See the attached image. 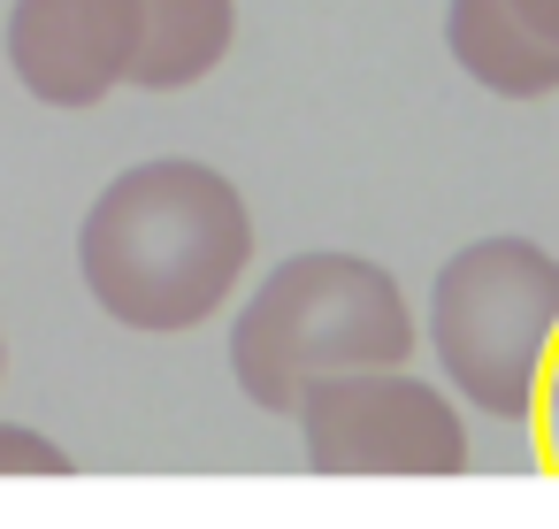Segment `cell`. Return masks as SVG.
<instances>
[{"mask_svg":"<svg viewBox=\"0 0 559 529\" xmlns=\"http://www.w3.org/2000/svg\"><path fill=\"white\" fill-rule=\"evenodd\" d=\"M246 269H253V208L215 162L192 154L116 169L78 223V277L93 307L146 338H177L223 315Z\"/></svg>","mask_w":559,"mask_h":529,"instance_id":"1","label":"cell"},{"mask_svg":"<svg viewBox=\"0 0 559 529\" xmlns=\"http://www.w3.org/2000/svg\"><path fill=\"white\" fill-rule=\"evenodd\" d=\"M421 345V322L399 277L368 254H292L230 315V376L253 407L292 414L314 376L391 368Z\"/></svg>","mask_w":559,"mask_h":529,"instance_id":"2","label":"cell"},{"mask_svg":"<svg viewBox=\"0 0 559 529\" xmlns=\"http://www.w3.org/2000/svg\"><path fill=\"white\" fill-rule=\"evenodd\" d=\"M551 338H559V254L551 246L490 231L444 254L429 284V353L467 407L498 422H528Z\"/></svg>","mask_w":559,"mask_h":529,"instance_id":"3","label":"cell"},{"mask_svg":"<svg viewBox=\"0 0 559 529\" xmlns=\"http://www.w3.org/2000/svg\"><path fill=\"white\" fill-rule=\"evenodd\" d=\"M292 422H299L307 468L322 475H460L467 468L460 407L437 384L406 376V361L314 376L292 399Z\"/></svg>","mask_w":559,"mask_h":529,"instance_id":"4","label":"cell"},{"mask_svg":"<svg viewBox=\"0 0 559 529\" xmlns=\"http://www.w3.org/2000/svg\"><path fill=\"white\" fill-rule=\"evenodd\" d=\"M131 62L123 0H9V70L39 108H100Z\"/></svg>","mask_w":559,"mask_h":529,"instance_id":"5","label":"cell"},{"mask_svg":"<svg viewBox=\"0 0 559 529\" xmlns=\"http://www.w3.org/2000/svg\"><path fill=\"white\" fill-rule=\"evenodd\" d=\"M123 9H131L123 85L139 93H185L215 78L238 39V0H123Z\"/></svg>","mask_w":559,"mask_h":529,"instance_id":"6","label":"cell"},{"mask_svg":"<svg viewBox=\"0 0 559 529\" xmlns=\"http://www.w3.org/2000/svg\"><path fill=\"white\" fill-rule=\"evenodd\" d=\"M444 47L498 101L559 93V47L544 32H528V16L513 9V0H444Z\"/></svg>","mask_w":559,"mask_h":529,"instance_id":"7","label":"cell"},{"mask_svg":"<svg viewBox=\"0 0 559 529\" xmlns=\"http://www.w3.org/2000/svg\"><path fill=\"white\" fill-rule=\"evenodd\" d=\"M78 460L47 437V430H32V422H0V475H70Z\"/></svg>","mask_w":559,"mask_h":529,"instance_id":"8","label":"cell"},{"mask_svg":"<svg viewBox=\"0 0 559 529\" xmlns=\"http://www.w3.org/2000/svg\"><path fill=\"white\" fill-rule=\"evenodd\" d=\"M536 422H544V460L559 468V338H551V361H544V384H536Z\"/></svg>","mask_w":559,"mask_h":529,"instance_id":"9","label":"cell"},{"mask_svg":"<svg viewBox=\"0 0 559 529\" xmlns=\"http://www.w3.org/2000/svg\"><path fill=\"white\" fill-rule=\"evenodd\" d=\"M513 9L528 16V32H544V39L559 47V0H513Z\"/></svg>","mask_w":559,"mask_h":529,"instance_id":"10","label":"cell"},{"mask_svg":"<svg viewBox=\"0 0 559 529\" xmlns=\"http://www.w3.org/2000/svg\"><path fill=\"white\" fill-rule=\"evenodd\" d=\"M0 368H9V338H0Z\"/></svg>","mask_w":559,"mask_h":529,"instance_id":"11","label":"cell"}]
</instances>
